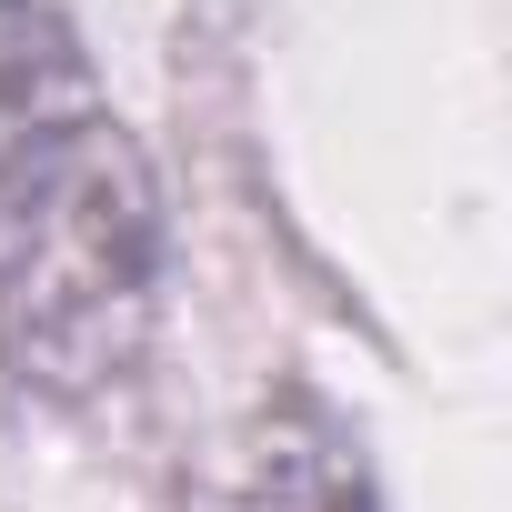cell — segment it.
I'll return each mask as SVG.
<instances>
[{
	"instance_id": "cell-2",
	"label": "cell",
	"mask_w": 512,
	"mask_h": 512,
	"mask_svg": "<svg viewBox=\"0 0 512 512\" xmlns=\"http://www.w3.org/2000/svg\"><path fill=\"white\" fill-rule=\"evenodd\" d=\"M181 512H382V502L352 432L322 402H262L191 462Z\"/></svg>"
},
{
	"instance_id": "cell-1",
	"label": "cell",
	"mask_w": 512,
	"mask_h": 512,
	"mask_svg": "<svg viewBox=\"0 0 512 512\" xmlns=\"http://www.w3.org/2000/svg\"><path fill=\"white\" fill-rule=\"evenodd\" d=\"M161 282V201L121 121L81 111L0 161V382L101 392L131 372Z\"/></svg>"
},
{
	"instance_id": "cell-3",
	"label": "cell",
	"mask_w": 512,
	"mask_h": 512,
	"mask_svg": "<svg viewBox=\"0 0 512 512\" xmlns=\"http://www.w3.org/2000/svg\"><path fill=\"white\" fill-rule=\"evenodd\" d=\"M91 111V61L41 0H0V161Z\"/></svg>"
}]
</instances>
